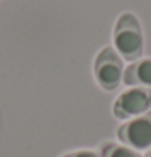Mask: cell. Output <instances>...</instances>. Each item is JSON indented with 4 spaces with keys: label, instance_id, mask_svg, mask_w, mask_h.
Returning <instances> with one entry per match:
<instances>
[{
    "label": "cell",
    "instance_id": "cell-1",
    "mask_svg": "<svg viewBox=\"0 0 151 157\" xmlns=\"http://www.w3.org/2000/svg\"><path fill=\"white\" fill-rule=\"evenodd\" d=\"M114 47L121 58L135 61L143 55V32L133 13H122L114 26Z\"/></svg>",
    "mask_w": 151,
    "mask_h": 157
},
{
    "label": "cell",
    "instance_id": "cell-2",
    "mask_svg": "<svg viewBox=\"0 0 151 157\" xmlns=\"http://www.w3.org/2000/svg\"><path fill=\"white\" fill-rule=\"evenodd\" d=\"M93 72H95V78L101 88L108 91L116 90L121 83L122 75H124L122 58L113 47H105L95 58Z\"/></svg>",
    "mask_w": 151,
    "mask_h": 157
},
{
    "label": "cell",
    "instance_id": "cell-3",
    "mask_svg": "<svg viewBox=\"0 0 151 157\" xmlns=\"http://www.w3.org/2000/svg\"><path fill=\"white\" fill-rule=\"evenodd\" d=\"M151 108V90L145 87H133L117 96L113 104V114L121 120H130L148 112Z\"/></svg>",
    "mask_w": 151,
    "mask_h": 157
},
{
    "label": "cell",
    "instance_id": "cell-4",
    "mask_svg": "<svg viewBox=\"0 0 151 157\" xmlns=\"http://www.w3.org/2000/svg\"><path fill=\"white\" fill-rule=\"evenodd\" d=\"M117 138L132 149L151 147V111L122 124L117 128Z\"/></svg>",
    "mask_w": 151,
    "mask_h": 157
},
{
    "label": "cell",
    "instance_id": "cell-5",
    "mask_svg": "<svg viewBox=\"0 0 151 157\" xmlns=\"http://www.w3.org/2000/svg\"><path fill=\"white\" fill-rule=\"evenodd\" d=\"M124 83L130 87H151V59H138L124 71Z\"/></svg>",
    "mask_w": 151,
    "mask_h": 157
},
{
    "label": "cell",
    "instance_id": "cell-6",
    "mask_svg": "<svg viewBox=\"0 0 151 157\" xmlns=\"http://www.w3.org/2000/svg\"><path fill=\"white\" fill-rule=\"evenodd\" d=\"M98 154L101 157H143L135 149L124 146V144H116V143H111V141L101 144Z\"/></svg>",
    "mask_w": 151,
    "mask_h": 157
},
{
    "label": "cell",
    "instance_id": "cell-7",
    "mask_svg": "<svg viewBox=\"0 0 151 157\" xmlns=\"http://www.w3.org/2000/svg\"><path fill=\"white\" fill-rule=\"evenodd\" d=\"M63 157H101L98 152H93V151H85V149H81V151H74V152H69Z\"/></svg>",
    "mask_w": 151,
    "mask_h": 157
},
{
    "label": "cell",
    "instance_id": "cell-8",
    "mask_svg": "<svg viewBox=\"0 0 151 157\" xmlns=\"http://www.w3.org/2000/svg\"><path fill=\"white\" fill-rule=\"evenodd\" d=\"M145 157H151V147H149V149H148V152H146V154H145Z\"/></svg>",
    "mask_w": 151,
    "mask_h": 157
}]
</instances>
